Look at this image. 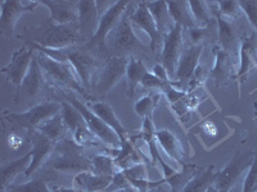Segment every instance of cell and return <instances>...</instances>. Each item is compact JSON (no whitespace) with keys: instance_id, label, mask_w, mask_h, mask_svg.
<instances>
[{"instance_id":"816d5d0a","label":"cell","mask_w":257,"mask_h":192,"mask_svg":"<svg viewBox=\"0 0 257 192\" xmlns=\"http://www.w3.org/2000/svg\"><path fill=\"white\" fill-rule=\"evenodd\" d=\"M254 109H256V114H254V118H256V120H257V104H256V102H254Z\"/></svg>"},{"instance_id":"d6a6232c","label":"cell","mask_w":257,"mask_h":192,"mask_svg":"<svg viewBox=\"0 0 257 192\" xmlns=\"http://www.w3.org/2000/svg\"><path fill=\"white\" fill-rule=\"evenodd\" d=\"M189 4L190 13H192L197 27H206L211 22L213 17L210 8V2H202V0H190Z\"/></svg>"},{"instance_id":"f6af8a7d","label":"cell","mask_w":257,"mask_h":192,"mask_svg":"<svg viewBox=\"0 0 257 192\" xmlns=\"http://www.w3.org/2000/svg\"><path fill=\"white\" fill-rule=\"evenodd\" d=\"M188 36H189L190 42L193 44V46L203 45L202 41L207 36V28L206 27H196V28L188 30Z\"/></svg>"},{"instance_id":"d6986e66","label":"cell","mask_w":257,"mask_h":192,"mask_svg":"<svg viewBox=\"0 0 257 192\" xmlns=\"http://www.w3.org/2000/svg\"><path fill=\"white\" fill-rule=\"evenodd\" d=\"M239 59L240 64L235 78L239 82V86H242L251 70L257 68V32L240 38Z\"/></svg>"},{"instance_id":"5bb4252c","label":"cell","mask_w":257,"mask_h":192,"mask_svg":"<svg viewBox=\"0 0 257 192\" xmlns=\"http://www.w3.org/2000/svg\"><path fill=\"white\" fill-rule=\"evenodd\" d=\"M202 52H203V45H198V46L192 45L188 49H184L178 63V68H176L175 80L173 81L174 88H178L179 86L180 90L185 91L184 86L192 80L193 74L196 73L197 68L199 67V59H201Z\"/></svg>"},{"instance_id":"d4e9b609","label":"cell","mask_w":257,"mask_h":192,"mask_svg":"<svg viewBox=\"0 0 257 192\" xmlns=\"http://www.w3.org/2000/svg\"><path fill=\"white\" fill-rule=\"evenodd\" d=\"M215 6H216V3H215ZM210 8L211 12H212V16L216 18L217 27H219V42L217 44L222 49L226 50V52H229L231 54V49L237 44V31H235V28H234L233 24H231L230 20H225L220 14L219 10H217V6L215 8V6H211L210 3Z\"/></svg>"},{"instance_id":"f546056e","label":"cell","mask_w":257,"mask_h":192,"mask_svg":"<svg viewBox=\"0 0 257 192\" xmlns=\"http://www.w3.org/2000/svg\"><path fill=\"white\" fill-rule=\"evenodd\" d=\"M217 174H219V170H216L213 166H210L203 172L194 176L180 192H206L208 187L215 184Z\"/></svg>"},{"instance_id":"4fadbf2b","label":"cell","mask_w":257,"mask_h":192,"mask_svg":"<svg viewBox=\"0 0 257 192\" xmlns=\"http://www.w3.org/2000/svg\"><path fill=\"white\" fill-rule=\"evenodd\" d=\"M40 2H20V0H3L0 3V28L6 35H12L16 24L22 14L34 12Z\"/></svg>"},{"instance_id":"ac0fdd59","label":"cell","mask_w":257,"mask_h":192,"mask_svg":"<svg viewBox=\"0 0 257 192\" xmlns=\"http://www.w3.org/2000/svg\"><path fill=\"white\" fill-rule=\"evenodd\" d=\"M112 35L113 36L111 38V42L116 50L127 52H132V50L146 49L143 42L138 38V36L133 31V24L130 22V10L128 9L122 20H121L120 24L112 32Z\"/></svg>"},{"instance_id":"4dcf8cb0","label":"cell","mask_w":257,"mask_h":192,"mask_svg":"<svg viewBox=\"0 0 257 192\" xmlns=\"http://www.w3.org/2000/svg\"><path fill=\"white\" fill-rule=\"evenodd\" d=\"M36 131L41 132V134H44V136H47L48 138H49L50 141H53L56 145L59 141L67 138L68 134L67 127L64 124L61 113L57 114L54 118H52V120H50L49 122L45 123L44 126H41V127L39 128V130H36Z\"/></svg>"},{"instance_id":"e0dca14e","label":"cell","mask_w":257,"mask_h":192,"mask_svg":"<svg viewBox=\"0 0 257 192\" xmlns=\"http://www.w3.org/2000/svg\"><path fill=\"white\" fill-rule=\"evenodd\" d=\"M77 9H79V22H77L79 31L82 38L89 41L99 28L102 14L99 12L98 2H93V0L77 2Z\"/></svg>"},{"instance_id":"5b68a950","label":"cell","mask_w":257,"mask_h":192,"mask_svg":"<svg viewBox=\"0 0 257 192\" xmlns=\"http://www.w3.org/2000/svg\"><path fill=\"white\" fill-rule=\"evenodd\" d=\"M36 60L40 64L41 70L47 73V76L50 80L56 82V84L70 88L71 90H75L82 95V98L90 100V95L88 94V90L82 86L81 81H80L79 76L76 74L73 67L70 63H58V62L52 60L44 56L43 52H39L38 56H35Z\"/></svg>"},{"instance_id":"7bdbcfd3","label":"cell","mask_w":257,"mask_h":192,"mask_svg":"<svg viewBox=\"0 0 257 192\" xmlns=\"http://www.w3.org/2000/svg\"><path fill=\"white\" fill-rule=\"evenodd\" d=\"M239 4L243 13L248 18L249 24L253 26V28L257 32V2L247 0V2H239Z\"/></svg>"},{"instance_id":"e575fe53","label":"cell","mask_w":257,"mask_h":192,"mask_svg":"<svg viewBox=\"0 0 257 192\" xmlns=\"http://www.w3.org/2000/svg\"><path fill=\"white\" fill-rule=\"evenodd\" d=\"M91 164H93V173L98 176L113 177L120 170L114 163V158L109 155H94L91 158Z\"/></svg>"},{"instance_id":"277c9868","label":"cell","mask_w":257,"mask_h":192,"mask_svg":"<svg viewBox=\"0 0 257 192\" xmlns=\"http://www.w3.org/2000/svg\"><path fill=\"white\" fill-rule=\"evenodd\" d=\"M62 104L61 102H41L30 108L24 113H9L4 112V118L11 123L16 124L20 128H25L27 132L36 131L41 126L49 122L52 118L61 113Z\"/></svg>"},{"instance_id":"f907efd6","label":"cell","mask_w":257,"mask_h":192,"mask_svg":"<svg viewBox=\"0 0 257 192\" xmlns=\"http://www.w3.org/2000/svg\"><path fill=\"white\" fill-rule=\"evenodd\" d=\"M206 192H225V191H220V190H217L216 187H215L212 184V186H211V187H208V190Z\"/></svg>"},{"instance_id":"7c38bea8","label":"cell","mask_w":257,"mask_h":192,"mask_svg":"<svg viewBox=\"0 0 257 192\" xmlns=\"http://www.w3.org/2000/svg\"><path fill=\"white\" fill-rule=\"evenodd\" d=\"M27 137H29L30 142L32 145V160L30 166L25 172V177L30 178L36 170H39V169L45 166V163L49 160L50 155L53 154L54 148H56V144L50 141L47 136H44L39 131L27 132Z\"/></svg>"},{"instance_id":"484cf974","label":"cell","mask_w":257,"mask_h":192,"mask_svg":"<svg viewBox=\"0 0 257 192\" xmlns=\"http://www.w3.org/2000/svg\"><path fill=\"white\" fill-rule=\"evenodd\" d=\"M156 141L170 159L175 160L180 164L183 163V159L185 156L184 148L175 134H171L169 130H161L156 132Z\"/></svg>"},{"instance_id":"52a82bcc","label":"cell","mask_w":257,"mask_h":192,"mask_svg":"<svg viewBox=\"0 0 257 192\" xmlns=\"http://www.w3.org/2000/svg\"><path fill=\"white\" fill-rule=\"evenodd\" d=\"M254 154L256 152H235L228 166H225L222 170H219V174H217L213 186L220 191L230 192V190L235 186V184H238V180H240L243 173L252 166Z\"/></svg>"},{"instance_id":"7dc6e473","label":"cell","mask_w":257,"mask_h":192,"mask_svg":"<svg viewBox=\"0 0 257 192\" xmlns=\"http://www.w3.org/2000/svg\"><path fill=\"white\" fill-rule=\"evenodd\" d=\"M152 73L155 74L156 77H158L160 80H162V81L165 82H169V84H171V80H170L169 74H167L166 70H165V67L162 66V64H155L152 68Z\"/></svg>"},{"instance_id":"836d02e7","label":"cell","mask_w":257,"mask_h":192,"mask_svg":"<svg viewBox=\"0 0 257 192\" xmlns=\"http://www.w3.org/2000/svg\"><path fill=\"white\" fill-rule=\"evenodd\" d=\"M196 176V166H184L181 172H175L169 178H164V184H167L171 187V192H180L187 186V184Z\"/></svg>"},{"instance_id":"8d00e7d4","label":"cell","mask_w":257,"mask_h":192,"mask_svg":"<svg viewBox=\"0 0 257 192\" xmlns=\"http://www.w3.org/2000/svg\"><path fill=\"white\" fill-rule=\"evenodd\" d=\"M217 10L220 14L228 20H235L240 18L243 10L240 8L239 2H234V0H219L216 2Z\"/></svg>"},{"instance_id":"7a4b0ae2","label":"cell","mask_w":257,"mask_h":192,"mask_svg":"<svg viewBox=\"0 0 257 192\" xmlns=\"http://www.w3.org/2000/svg\"><path fill=\"white\" fill-rule=\"evenodd\" d=\"M29 40L31 44L48 49H70L81 40L84 41V38L80 34L79 26L58 24L49 18L41 26L31 30Z\"/></svg>"},{"instance_id":"83f0119b","label":"cell","mask_w":257,"mask_h":192,"mask_svg":"<svg viewBox=\"0 0 257 192\" xmlns=\"http://www.w3.org/2000/svg\"><path fill=\"white\" fill-rule=\"evenodd\" d=\"M32 160V154L31 152H27L25 156H22L21 159L16 160L13 163H9L7 166H4L2 168V187H3V191L12 184V182L15 180V178L17 176H20L21 173H24L27 170V168L30 166Z\"/></svg>"},{"instance_id":"ba28073f","label":"cell","mask_w":257,"mask_h":192,"mask_svg":"<svg viewBox=\"0 0 257 192\" xmlns=\"http://www.w3.org/2000/svg\"><path fill=\"white\" fill-rule=\"evenodd\" d=\"M183 32H184V28L180 24H175V27L165 38L162 50H161V64L165 67L171 81L175 80L178 63L180 60L181 54L184 52Z\"/></svg>"},{"instance_id":"cb8c5ba5","label":"cell","mask_w":257,"mask_h":192,"mask_svg":"<svg viewBox=\"0 0 257 192\" xmlns=\"http://www.w3.org/2000/svg\"><path fill=\"white\" fill-rule=\"evenodd\" d=\"M146 4L148 6L151 14H152L153 20H155L158 32L164 38H166L170 34V31L175 27V24H174L171 17H170L167 3L164 2V0H156V2H146Z\"/></svg>"},{"instance_id":"bcb514c9","label":"cell","mask_w":257,"mask_h":192,"mask_svg":"<svg viewBox=\"0 0 257 192\" xmlns=\"http://www.w3.org/2000/svg\"><path fill=\"white\" fill-rule=\"evenodd\" d=\"M165 95H166L167 100H169L171 104H176V102H179L180 100L184 99V98H187L188 92L187 91H183L180 90V88H174V86H171V88L165 92Z\"/></svg>"},{"instance_id":"ee69618b","label":"cell","mask_w":257,"mask_h":192,"mask_svg":"<svg viewBox=\"0 0 257 192\" xmlns=\"http://www.w3.org/2000/svg\"><path fill=\"white\" fill-rule=\"evenodd\" d=\"M210 77V72H207V70H205L203 67H201L199 66L198 68H197L196 73L193 74L192 80H190L189 82H188L187 88H188V92H190V91L196 90V88H198L199 86H201L203 82L206 81V80Z\"/></svg>"},{"instance_id":"ab89813d","label":"cell","mask_w":257,"mask_h":192,"mask_svg":"<svg viewBox=\"0 0 257 192\" xmlns=\"http://www.w3.org/2000/svg\"><path fill=\"white\" fill-rule=\"evenodd\" d=\"M242 192H257V152L254 154L252 166L243 180Z\"/></svg>"},{"instance_id":"6da1fadb","label":"cell","mask_w":257,"mask_h":192,"mask_svg":"<svg viewBox=\"0 0 257 192\" xmlns=\"http://www.w3.org/2000/svg\"><path fill=\"white\" fill-rule=\"evenodd\" d=\"M82 146L73 140L64 138L56 145L43 170L62 173V174H80L82 172H93L91 158L89 159Z\"/></svg>"},{"instance_id":"2e32d148","label":"cell","mask_w":257,"mask_h":192,"mask_svg":"<svg viewBox=\"0 0 257 192\" xmlns=\"http://www.w3.org/2000/svg\"><path fill=\"white\" fill-rule=\"evenodd\" d=\"M67 56L68 62L79 76L82 86L88 90L91 78L94 76V72L96 70V60L94 58L93 52L86 48H84V49L70 48V49H67Z\"/></svg>"},{"instance_id":"ffe728a7","label":"cell","mask_w":257,"mask_h":192,"mask_svg":"<svg viewBox=\"0 0 257 192\" xmlns=\"http://www.w3.org/2000/svg\"><path fill=\"white\" fill-rule=\"evenodd\" d=\"M40 4L47 6L50 12V20L58 24H75L79 22L77 2L67 0H43Z\"/></svg>"},{"instance_id":"c3c4849f","label":"cell","mask_w":257,"mask_h":192,"mask_svg":"<svg viewBox=\"0 0 257 192\" xmlns=\"http://www.w3.org/2000/svg\"><path fill=\"white\" fill-rule=\"evenodd\" d=\"M58 192H84V191H80V190H76V188H64V187H61V188H58Z\"/></svg>"},{"instance_id":"30bf717a","label":"cell","mask_w":257,"mask_h":192,"mask_svg":"<svg viewBox=\"0 0 257 192\" xmlns=\"http://www.w3.org/2000/svg\"><path fill=\"white\" fill-rule=\"evenodd\" d=\"M35 52L36 50L30 46L29 44L20 48L13 52L12 59L8 63V66H6L2 70V73L6 74L7 80L12 84L17 86V88H20L26 74L29 73L32 60L35 58Z\"/></svg>"},{"instance_id":"44dd1931","label":"cell","mask_w":257,"mask_h":192,"mask_svg":"<svg viewBox=\"0 0 257 192\" xmlns=\"http://www.w3.org/2000/svg\"><path fill=\"white\" fill-rule=\"evenodd\" d=\"M43 72L44 70H41L40 64L38 63L36 58H34L29 73L26 74L20 88H17L15 100H17L20 96L21 98H34V96L38 95L41 88H43V84H44V74H43Z\"/></svg>"},{"instance_id":"603a6c76","label":"cell","mask_w":257,"mask_h":192,"mask_svg":"<svg viewBox=\"0 0 257 192\" xmlns=\"http://www.w3.org/2000/svg\"><path fill=\"white\" fill-rule=\"evenodd\" d=\"M113 177L94 174L93 172H82L73 178V188L84 192H105L111 186Z\"/></svg>"},{"instance_id":"681fc988","label":"cell","mask_w":257,"mask_h":192,"mask_svg":"<svg viewBox=\"0 0 257 192\" xmlns=\"http://www.w3.org/2000/svg\"><path fill=\"white\" fill-rule=\"evenodd\" d=\"M149 192H171V191H167V190H165V187L161 184V186H157L156 188H153L152 191H149Z\"/></svg>"},{"instance_id":"7402d4cb","label":"cell","mask_w":257,"mask_h":192,"mask_svg":"<svg viewBox=\"0 0 257 192\" xmlns=\"http://www.w3.org/2000/svg\"><path fill=\"white\" fill-rule=\"evenodd\" d=\"M89 109L99 116L100 120H104V122L116 132L117 136L120 137L121 148L132 145V142L128 141V136L125 127H123L122 123L120 122V120L117 118L116 113H114L113 109L111 108V105L105 104V102H94V104H91L90 106H89Z\"/></svg>"},{"instance_id":"4316f807","label":"cell","mask_w":257,"mask_h":192,"mask_svg":"<svg viewBox=\"0 0 257 192\" xmlns=\"http://www.w3.org/2000/svg\"><path fill=\"white\" fill-rule=\"evenodd\" d=\"M167 8H169L170 17L175 24H180L183 28L192 30L196 28L197 24L194 22L192 13H190L188 2L181 0H167Z\"/></svg>"},{"instance_id":"74e56055","label":"cell","mask_w":257,"mask_h":192,"mask_svg":"<svg viewBox=\"0 0 257 192\" xmlns=\"http://www.w3.org/2000/svg\"><path fill=\"white\" fill-rule=\"evenodd\" d=\"M4 192H52L43 180H31L22 184H11Z\"/></svg>"},{"instance_id":"60d3db41","label":"cell","mask_w":257,"mask_h":192,"mask_svg":"<svg viewBox=\"0 0 257 192\" xmlns=\"http://www.w3.org/2000/svg\"><path fill=\"white\" fill-rule=\"evenodd\" d=\"M123 173H125V176L127 177L128 182H132V180H148V173H147V168L146 166H144L143 162L134 164V166H132L130 168L125 169Z\"/></svg>"},{"instance_id":"1f68e13d","label":"cell","mask_w":257,"mask_h":192,"mask_svg":"<svg viewBox=\"0 0 257 192\" xmlns=\"http://www.w3.org/2000/svg\"><path fill=\"white\" fill-rule=\"evenodd\" d=\"M62 118H63V122L67 127V131L72 134V136L79 131L80 128H82L84 126H86L84 120V116L82 114L77 110L70 102H62Z\"/></svg>"},{"instance_id":"8992f818","label":"cell","mask_w":257,"mask_h":192,"mask_svg":"<svg viewBox=\"0 0 257 192\" xmlns=\"http://www.w3.org/2000/svg\"><path fill=\"white\" fill-rule=\"evenodd\" d=\"M70 102L84 116V120L88 126L89 131L94 134V136L98 138L99 141H102L105 145L111 146V148H116V150H120L121 148V141L120 137L117 136L116 132L109 127L104 120H102L99 116H96L95 113L90 110V109L86 106L85 104H82L81 102L75 98V96H71Z\"/></svg>"},{"instance_id":"b9f144b4","label":"cell","mask_w":257,"mask_h":192,"mask_svg":"<svg viewBox=\"0 0 257 192\" xmlns=\"http://www.w3.org/2000/svg\"><path fill=\"white\" fill-rule=\"evenodd\" d=\"M132 188V184L128 182L127 177L125 176L123 170H118L116 174L113 176L111 186L107 188L105 192H117V191H123V190Z\"/></svg>"},{"instance_id":"8fae6325","label":"cell","mask_w":257,"mask_h":192,"mask_svg":"<svg viewBox=\"0 0 257 192\" xmlns=\"http://www.w3.org/2000/svg\"><path fill=\"white\" fill-rule=\"evenodd\" d=\"M128 10H130V8H128ZM130 22H132L133 26L141 28L142 31H144L148 35L149 41H151V44H149L151 50L153 52H161L165 38L158 32L155 20H153L152 14L149 12L146 2H139L138 3V6L135 8L134 12L130 13Z\"/></svg>"},{"instance_id":"f1b7e54d","label":"cell","mask_w":257,"mask_h":192,"mask_svg":"<svg viewBox=\"0 0 257 192\" xmlns=\"http://www.w3.org/2000/svg\"><path fill=\"white\" fill-rule=\"evenodd\" d=\"M149 70H147L142 59L134 58L130 56L128 58V66H127V72H126V77H127V91L128 96L133 98L137 90L138 84H141L143 78Z\"/></svg>"},{"instance_id":"3957f363","label":"cell","mask_w":257,"mask_h":192,"mask_svg":"<svg viewBox=\"0 0 257 192\" xmlns=\"http://www.w3.org/2000/svg\"><path fill=\"white\" fill-rule=\"evenodd\" d=\"M133 4L127 0H118L114 4H112L107 10L102 14L99 22V28L96 31L95 35L86 42V49L93 52V49H98L100 54L104 52L105 56H109L108 45H107V38L111 35L112 32L117 28L120 24L121 20L127 12L128 6Z\"/></svg>"},{"instance_id":"f35d334b","label":"cell","mask_w":257,"mask_h":192,"mask_svg":"<svg viewBox=\"0 0 257 192\" xmlns=\"http://www.w3.org/2000/svg\"><path fill=\"white\" fill-rule=\"evenodd\" d=\"M142 86L144 88H148V90H156L160 94H165L169 90L171 86H173V82L169 84V82H165L162 80H160L158 77H156L152 72H148L146 74V77L142 81Z\"/></svg>"},{"instance_id":"9a60e30c","label":"cell","mask_w":257,"mask_h":192,"mask_svg":"<svg viewBox=\"0 0 257 192\" xmlns=\"http://www.w3.org/2000/svg\"><path fill=\"white\" fill-rule=\"evenodd\" d=\"M212 52L215 56V64L210 70V78L213 80L217 88H221L237 76L235 64L230 52L222 49L219 44L213 45Z\"/></svg>"},{"instance_id":"9c48e42d","label":"cell","mask_w":257,"mask_h":192,"mask_svg":"<svg viewBox=\"0 0 257 192\" xmlns=\"http://www.w3.org/2000/svg\"><path fill=\"white\" fill-rule=\"evenodd\" d=\"M128 66V58L123 56H109L105 62L104 67L99 74V80L96 82V92L100 96H105L111 92L121 80L126 76Z\"/></svg>"},{"instance_id":"d590c367","label":"cell","mask_w":257,"mask_h":192,"mask_svg":"<svg viewBox=\"0 0 257 192\" xmlns=\"http://www.w3.org/2000/svg\"><path fill=\"white\" fill-rule=\"evenodd\" d=\"M161 99V94L155 92L151 94V95L143 96L142 99H139L137 102L134 106V110L138 116L146 120V118H152V113L155 110V108L157 106L158 102Z\"/></svg>"}]
</instances>
